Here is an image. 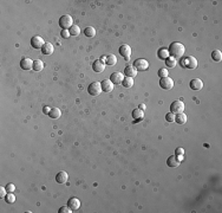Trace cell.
Masks as SVG:
<instances>
[{
	"label": "cell",
	"instance_id": "obj_1",
	"mask_svg": "<svg viewBox=\"0 0 222 213\" xmlns=\"http://www.w3.org/2000/svg\"><path fill=\"white\" fill-rule=\"evenodd\" d=\"M168 50H169V53L171 54V57H174V58H181L184 54V52H185V47H184L183 44L180 43V42L171 43Z\"/></svg>",
	"mask_w": 222,
	"mask_h": 213
},
{
	"label": "cell",
	"instance_id": "obj_2",
	"mask_svg": "<svg viewBox=\"0 0 222 213\" xmlns=\"http://www.w3.org/2000/svg\"><path fill=\"white\" fill-rule=\"evenodd\" d=\"M73 25V19L69 14H64L59 19V26L63 30H70V27Z\"/></svg>",
	"mask_w": 222,
	"mask_h": 213
},
{
	"label": "cell",
	"instance_id": "obj_3",
	"mask_svg": "<svg viewBox=\"0 0 222 213\" xmlns=\"http://www.w3.org/2000/svg\"><path fill=\"white\" fill-rule=\"evenodd\" d=\"M184 103L182 101H180V99H176V101H174L171 104H170V113H173V114H181V113H183L184 110Z\"/></svg>",
	"mask_w": 222,
	"mask_h": 213
},
{
	"label": "cell",
	"instance_id": "obj_4",
	"mask_svg": "<svg viewBox=\"0 0 222 213\" xmlns=\"http://www.w3.org/2000/svg\"><path fill=\"white\" fill-rule=\"evenodd\" d=\"M197 59L195 58V57H193V56H188V57H185L183 61H182V66H184V68L187 69H192V70H194V69L197 68Z\"/></svg>",
	"mask_w": 222,
	"mask_h": 213
},
{
	"label": "cell",
	"instance_id": "obj_5",
	"mask_svg": "<svg viewBox=\"0 0 222 213\" xmlns=\"http://www.w3.org/2000/svg\"><path fill=\"white\" fill-rule=\"evenodd\" d=\"M88 91L91 96H99L100 92L103 91L102 90V84L99 82H92L88 88Z\"/></svg>",
	"mask_w": 222,
	"mask_h": 213
},
{
	"label": "cell",
	"instance_id": "obj_6",
	"mask_svg": "<svg viewBox=\"0 0 222 213\" xmlns=\"http://www.w3.org/2000/svg\"><path fill=\"white\" fill-rule=\"evenodd\" d=\"M160 86H161L162 89H164V90H170V89H173L174 88V81H173V78H170V77H164V78H161L160 79Z\"/></svg>",
	"mask_w": 222,
	"mask_h": 213
},
{
	"label": "cell",
	"instance_id": "obj_7",
	"mask_svg": "<svg viewBox=\"0 0 222 213\" xmlns=\"http://www.w3.org/2000/svg\"><path fill=\"white\" fill-rule=\"evenodd\" d=\"M45 44V40L41 38L40 36H33L31 38V46L33 49H41Z\"/></svg>",
	"mask_w": 222,
	"mask_h": 213
},
{
	"label": "cell",
	"instance_id": "obj_8",
	"mask_svg": "<svg viewBox=\"0 0 222 213\" xmlns=\"http://www.w3.org/2000/svg\"><path fill=\"white\" fill-rule=\"evenodd\" d=\"M134 66L137 69V70H142V71H144L146 69L149 68V62L144 59V58H138L135 61L134 63Z\"/></svg>",
	"mask_w": 222,
	"mask_h": 213
},
{
	"label": "cell",
	"instance_id": "obj_9",
	"mask_svg": "<svg viewBox=\"0 0 222 213\" xmlns=\"http://www.w3.org/2000/svg\"><path fill=\"white\" fill-rule=\"evenodd\" d=\"M69 180V174L65 171H60L56 175V183H66Z\"/></svg>",
	"mask_w": 222,
	"mask_h": 213
},
{
	"label": "cell",
	"instance_id": "obj_10",
	"mask_svg": "<svg viewBox=\"0 0 222 213\" xmlns=\"http://www.w3.org/2000/svg\"><path fill=\"white\" fill-rule=\"evenodd\" d=\"M119 53H121V56H122L123 58H125V59H129L131 56V47L129 45H121L119 47Z\"/></svg>",
	"mask_w": 222,
	"mask_h": 213
},
{
	"label": "cell",
	"instance_id": "obj_11",
	"mask_svg": "<svg viewBox=\"0 0 222 213\" xmlns=\"http://www.w3.org/2000/svg\"><path fill=\"white\" fill-rule=\"evenodd\" d=\"M190 88H192L193 90H201L202 88H203V82H202V79H200V78H193L192 81H190Z\"/></svg>",
	"mask_w": 222,
	"mask_h": 213
},
{
	"label": "cell",
	"instance_id": "obj_12",
	"mask_svg": "<svg viewBox=\"0 0 222 213\" xmlns=\"http://www.w3.org/2000/svg\"><path fill=\"white\" fill-rule=\"evenodd\" d=\"M124 79V76H123L122 72H112L111 76H110V81L114 84H121Z\"/></svg>",
	"mask_w": 222,
	"mask_h": 213
},
{
	"label": "cell",
	"instance_id": "obj_13",
	"mask_svg": "<svg viewBox=\"0 0 222 213\" xmlns=\"http://www.w3.org/2000/svg\"><path fill=\"white\" fill-rule=\"evenodd\" d=\"M92 69H93V71H96V72H103L104 69H105V63L102 62L100 59H97V61L93 62Z\"/></svg>",
	"mask_w": 222,
	"mask_h": 213
},
{
	"label": "cell",
	"instance_id": "obj_14",
	"mask_svg": "<svg viewBox=\"0 0 222 213\" xmlns=\"http://www.w3.org/2000/svg\"><path fill=\"white\" fill-rule=\"evenodd\" d=\"M102 90L104 92H110L112 91V89H114V85L115 84L112 83L110 79H104L103 82H102Z\"/></svg>",
	"mask_w": 222,
	"mask_h": 213
},
{
	"label": "cell",
	"instance_id": "obj_15",
	"mask_svg": "<svg viewBox=\"0 0 222 213\" xmlns=\"http://www.w3.org/2000/svg\"><path fill=\"white\" fill-rule=\"evenodd\" d=\"M68 206L72 211H77L80 207V201L78 198H70L69 201H68Z\"/></svg>",
	"mask_w": 222,
	"mask_h": 213
},
{
	"label": "cell",
	"instance_id": "obj_16",
	"mask_svg": "<svg viewBox=\"0 0 222 213\" xmlns=\"http://www.w3.org/2000/svg\"><path fill=\"white\" fill-rule=\"evenodd\" d=\"M124 75L127 77H130V78H134L137 75V69L135 68L134 65H129L124 69Z\"/></svg>",
	"mask_w": 222,
	"mask_h": 213
},
{
	"label": "cell",
	"instance_id": "obj_17",
	"mask_svg": "<svg viewBox=\"0 0 222 213\" xmlns=\"http://www.w3.org/2000/svg\"><path fill=\"white\" fill-rule=\"evenodd\" d=\"M20 68L23 70H30L33 68V61L30 58H23L20 61Z\"/></svg>",
	"mask_w": 222,
	"mask_h": 213
},
{
	"label": "cell",
	"instance_id": "obj_18",
	"mask_svg": "<svg viewBox=\"0 0 222 213\" xmlns=\"http://www.w3.org/2000/svg\"><path fill=\"white\" fill-rule=\"evenodd\" d=\"M167 165L169 167H177V166H180V160L177 159L176 155H171L167 160Z\"/></svg>",
	"mask_w": 222,
	"mask_h": 213
},
{
	"label": "cell",
	"instance_id": "obj_19",
	"mask_svg": "<svg viewBox=\"0 0 222 213\" xmlns=\"http://www.w3.org/2000/svg\"><path fill=\"white\" fill-rule=\"evenodd\" d=\"M54 51V46L51 43H45L44 46L41 47V52L44 54H52Z\"/></svg>",
	"mask_w": 222,
	"mask_h": 213
},
{
	"label": "cell",
	"instance_id": "obj_20",
	"mask_svg": "<svg viewBox=\"0 0 222 213\" xmlns=\"http://www.w3.org/2000/svg\"><path fill=\"white\" fill-rule=\"evenodd\" d=\"M132 117H134L135 120H137V121H141V120H143V117H144V111L141 110L139 108L134 109V110H132Z\"/></svg>",
	"mask_w": 222,
	"mask_h": 213
},
{
	"label": "cell",
	"instance_id": "obj_21",
	"mask_svg": "<svg viewBox=\"0 0 222 213\" xmlns=\"http://www.w3.org/2000/svg\"><path fill=\"white\" fill-rule=\"evenodd\" d=\"M157 54H158V58L164 59V61H166L168 57H170V53H169V50L167 47H162V49H160L158 52H157Z\"/></svg>",
	"mask_w": 222,
	"mask_h": 213
},
{
	"label": "cell",
	"instance_id": "obj_22",
	"mask_svg": "<svg viewBox=\"0 0 222 213\" xmlns=\"http://www.w3.org/2000/svg\"><path fill=\"white\" fill-rule=\"evenodd\" d=\"M187 120H188V117H187V115L183 114V113H181V114H177L176 117H175V122H177V124H185L187 123Z\"/></svg>",
	"mask_w": 222,
	"mask_h": 213
},
{
	"label": "cell",
	"instance_id": "obj_23",
	"mask_svg": "<svg viewBox=\"0 0 222 213\" xmlns=\"http://www.w3.org/2000/svg\"><path fill=\"white\" fill-rule=\"evenodd\" d=\"M49 116L51 117V119H59L61 116V111L59 108H51V111H50V114H49Z\"/></svg>",
	"mask_w": 222,
	"mask_h": 213
},
{
	"label": "cell",
	"instance_id": "obj_24",
	"mask_svg": "<svg viewBox=\"0 0 222 213\" xmlns=\"http://www.w3.org/2000/svg\"><path fill=\"white\" fill-rule=\"evenodd\" d=\"M43 69H44V63H43V61L36 59V61L33 62V68H32V70H34V71H41Z\"/></svg>",
	"mask_w": 222,
	"mask_h": 213
},
{
	"label": "cell",
	"instance_id": "obj_25",
	"mask_svg": "<svg viewBox=\"0 0 222 213\" xmlns=\"http://www.w3.org/2000/svg\"><path fill=\"white\" fill-rule=\"evenodd\" d=\"M122 85L124 88H127V89H130L134 86V78H130V77H127V78H124L122 82Z\"/></svg>",
	"mask_w": 222,
	"mask_h": 213
},
{
	"label": "cell",
	"instance_id": "obj_26",
	"mask_svg": "<svg viewBox=\"0 0 222 213\" xmlns=\"http://www.w3.org/2000/svg\"><path fill=\"white\" fill-rule=\"evenodd\" d=\"M116 63H117V58H116L115 54H107V62H105V64L107 65H110V66H114Z\"/></svg>",
	"mask_w": 222,
	"mask_h": 213
},
{
	"label": "cell",
	"instance_id": "obj_27",
	"mask_svg": "<svg viewBox=\"0 0 222 213\" xmlns=\"http://www.w3.org/2000/svg\"><path fill=\"white\" fill-rule=\"evenodd\" d=\"M166 64H167V66L168 68H175L177 65V59L176 58H174V57H168L167 59H166Z\"/></svg>",
	"mask_w": 222,
	"mask_h": 213
},
{
	"label": "cell",
	"instance_id": "obj_28",
	"mask_svg": "<svg viewBox=\"0 0 222 213\" xmlns=\"http://www.w3.org/2000/svg\"><path fill=\"white\" fill-rule=\"evenodd\" d=\"M84 34L86 37H89V38H92V37L96 36V30L92 26H89V27H86L84 30Z\"/></svg>",
	"mask_w": 222,
	"mask_h": 213
},
{
	"label": "cell",
	"instance_id": "obj_29",
	"mask_svg": "<svg viewBox=\"0 0 222 213\" xmlns=\"http://www.w3.org/2000/svg\"><path fill=\"white\" fill-rule=\"evenodd\" d=\"M69 31H70V34H71V36H78V34L80 33V27H79L78 25H75V24H73V25L70 27Z\"/></svg>",
	"mask_w": 222,
	"mask_h": 213
},
{
	"label": "cell",
	"instance_id": "obj_30",
	"mask_svg": "<svg viewBox=\"0 0 222 213\" xmlns=\"http://www.w3.org/2000/svg\"><path fill=\"white\" fill-rule=\"evenodd\" d=\"M212 58H213L215 62H220L222 59V52L220 50H214V51L212 52Z\"/></svg>",
	"mask_w": 222,
	"mask_h": 213
},
{
	"label": "cell",
	"instance_id": "obj_31",
	"mask_svg": "<svg viewBox=\"0 0 222 213\" xmlns=\"http://www.w3.org/2000/svg\"><path fill=\"white\" fill-rule=\"evenodd\" d=\"M5 200L7 201L8 204H13L15 201V195L13 193H7L6 194V197H5Z\"/></svg>",
	"mask_w": 222,
	"mask_h": 213
},
{
	"label": "cell",
	"instance_id": "obj_32",
	"mask_svg": "<svg viewBox=\"0 0 222 213\" xmlns=\"http://www.w3.org/2000/svg\"><path fill=\"white\" fill-rule=\"evenodd\" d=\"M158 76L161 78H164V77H168V69L162 68L158 70Z\"/></svg>",
	"mask_w": 222,
	"mask_h": 213
},
{
	"label": "cell",
	"instance_id": "obj_33",
	"mask_svg": "<svg viewBox=\"0 0 222 213\" xmlns=\"http://www.w3.org/2000/svg\"><path fill=\"white\" fill-rule=\"evenodd\" d=\"M175 117H176V115L173 114V113H168L166 115V120L168 122H175Z\"/></svg>",
	"mask_w": 222,
	"mask_h": 213
},
{
	"label": "cell",
	"instance_id": "obj_34",
	"mask_svg": "<svg viewBox=\"0 0 222 213\" xmlns=\"http://www.w3.org/2000/svg\"><path fill=\"white\" fill-rule=\"evenodd\" d=\"M59 213H72V210L70 208L69 206H63V207H60L59 208V211H58Z\"/></svg>",
	"mask_w": 222,
	"mask_h": 213
},
{
	"label": "cell",
	"instance_id": "obj_35",
	"mask_svg": "<svg viewBox=\"0 0 222 213\" xmlns=\"http://www.w3.org/2000/svg\"><path fill=\"white\" fill-rule=\"evenodd\" d=\"M6 190H7L8 193H13L15 191V186L13 183H7V185H6Z\"/></svg>",
	"mask_w": 222,
	"mask_h": 213
},
{
	"label": "cell",
	"instance_id": "obj_36",
	"mask_svg": "<svg viewBox=\"0 0 222 213\" xmlns=\"http://www.w3.org/2000/svg\"><path fill=\"white\" fill-rule=\"evenodd\" d=\"M7 193L8 192L7 190H6V187H0V197H1V198H5Z\"/></svg>",
	"mask_w": 222,
	"mask_h": 213
},
{
	"label": "cell",
	"instance_id": "obj_37",
	"mask_svg": "<svg viewBox=\"0 0 222 213\" xmlns=\"http://www.w3.org/2000/svg\"><path fill=\"white\" fill-rule=\"evenodd\" d=\"M61 37H63V38H69L70 36H71V34H70V31L69 30H63L61 31Z\"/></svg>",
	"mask_w": 222,
	"mask_h": 213
},
{
	"label": "cell",
	"instance_id": "obj_38",
	"mask_svg": "<svg viewBox=\"0 0 222 213\" xmlns=\"http://www.w3.org/2000/svg\"><path fill=\"white\" fill-rule=\"evenodd\" d=\"M175 154H176V156H181V155H183L184 154V149L183 148H176Z\"/></svg>",
	"mask_w": 222,
	"mask_h": 213
},
{
	"label": "cell",
	"instance_id": "obj_39",
	"mask_svg": "<svg viewBox=\"0 0 222 213\" xmlns=\"http://www.w3.org/2000/svg\"><path fill=\"white\" fill-rule=\"evenodd\" d=\"M50 111H51V108H50V107H44V108H43V113H44V114H50Z\"/></svg>",
	"mask_w": 222,
	"mask_h": 213
},
{
	"label": "cell",
	"instance_id": "obj_40",
	"mask_svg": "<svg viewBox=\"0 0 222 213\" xmlns=\"http://www.w3.org/2000/svg\"><path fill=\"white\" fill-rule=\"evenodd\" d=\"M100 61L105 63V62H107V56H102V57H100Z\"/></svg>",
	"mask_w": 222,
	"mask_h": 213
},
{
	"label": "cell",
	"instance_id": "obj_41",
	"mask_svg": "<svg viewBox=\"0 0 222 213\" xmlns=\"http://www.w3.org/2000/svg\"><path fill=\"white\" fill-rule=\"evenodd\" d=\"M139 109H141V110H144V109H146V106H144V104H139Z\"/></svg>",
	"mask_w": 222,
	"mask_h": 213
}]
</instances>
